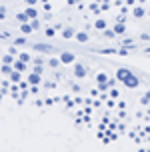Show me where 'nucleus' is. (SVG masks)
<instances>
[{
    "label": "nucleus",
    "instance_id": "f257e3e1",
    "mask_svg": "<svg viewBox=\"0 0 150 152\" xmlns=\"http://www.w3.org/2000/svg\"><path fill=\"white\" fill-rule=\"evenodd\" d=\"M0 36L100 52L150 48V0H0Z\"/></svg>",
    "mask_w": 150,
    "mask_h": 152
}]
</instances>
